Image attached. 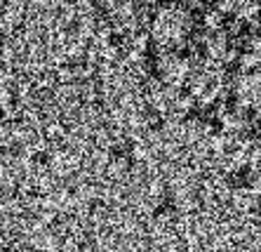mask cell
Masks as SVG:
<instances>
[{
    "instance_id": "cell-4",
    "label": "cell",
    "mask_w": 261,
    "mask_h": 252,
    "mask_svg": "<svg viewBox=\"0 0 261 252\" xmlns=\"http://www.w3.org/2000/svg\"><path fill=\"white\" fill-rule=\"evenodd\" d=\"M249 212H252V217H254V219L261 224V196H256V198H254V203H252Z\"/></svg>"
},
{
    "instance_id": "cell-3",
    "label": "cell",
    "mask_w": 261,
    "mask_h": 252,
    "mask_svg": "<svg viewBox=\"0 0 261 252\" xmlns=\"http://www.w3.org/2000/svg\"><path fill=\"white\" fill-rule=\"evenodd\" d=\"M139 118H141V123H144V128H148L151 132H158V130H163V125H165V116L158 106L146 104L144 109L139 111Z\"/></svg>"
},
{
    "instance_id": "cell-2",
    "label": "cell",
    "mask_w": 261,
    "mask_h": 252,
    "mask_svg": "<svg viewBox=\"0 0 261 252\" xmlns=\"http://www.w3.org/2000/svg\"><path fill=\"white\" fill-rule=\"evenodd\" d=\"M221 182H224V189L231 193H249L259 184V172L249 163H236V165L226 167Z\"/></svg>"
},
{
    "instance_id": "cell-1",
    "label": "cell",
    "mask_w": 261,
    "mask_h": 252,
    "mask_svg": "<svg viewBox=\"0 0 261 252\" xmlns=\"http://www.w3.org/2000/svg\"><path fill=\"white\" fill-rule=\"evenodd\" d=\"M181 196L176 193L172 186H163L155 191L151 203V217L153 221H158L160 226H174L181 219Z\"/></svg>"
}]
</instances>
